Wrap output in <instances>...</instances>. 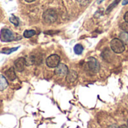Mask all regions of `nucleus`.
Wrapping results in <instances>:
<instances>
[{"label": "nucleus", "mask_w": 128, "mask_h": 128, "mask_svg": "<svg viewBox=\"0 0 128 128\" xmlns=\"http://www.w3.org/2000/svg\"><path fill=\"white\" fill-rule=\"evenodd\" d=\"M58 19V14L56 11L53 9L46 10L43 14V20L47 24L54 23Z\"/></svg>", "instance_id": "f257e3e1"}, {"label": "nucleus", "mask_w": 128, "mask_h": 128, "mask_svg": "<svg viewBox=\"0 0 128 128\" xmlns=\"http://www.w3.org/2000/svg\"><path fill=\"white\" fill-rule=\"evenodd\" d=\"M112 50L116 53H122L125 50L124 44L119 38H114L110 42Z\"/></svg>", "instance_id": "f03ea898"}, {"label": "nucleus", "mask_w": 128, "mask_h": 128, "mask_svg": "<svg viewBox=\"0 0 128 128\" xmlns=\"http://www.w3.org/2000/svg\"><path fill=\"white\" fill-rule=\"evenodd\" d=\"M0 40L3 42H10L14 40V33L8 28H2L0 32Z\"/></svg>", "instance_id": "7ed1b4c3"}, {"label": "nucleus", "mask_w": 128, "mask_h": 128, "mask_svg": "<svg viewBox=\"0 0 128 128\" xmlns=\"http://www.w3.org/2000/svg\"><path fill=\"white\" fill-rule=\"evenodd\" d=\"M60 63V56L57 54L50 56L46 60V64L50 68H56Z\"/></svg>", "instance_id": "20e7f679"}, {"label": "nucleus", "mask_w": 128, "mask_h": 128, "mask_svg": "<svg viewBox=\"0 0 128 128\" xmlns=\"http://www.w3.org/2000/svg\"><path fill=\"white\" fill-rule=\"evenodd\" d=\"M87 66L88 70L92 73H98L100 70V63L95 58L90 57L87 62Z\"/></svg>", "instance_id": "39448f33"}, {"label": "nucleus", "mask_w": 128, "mask_h": 128, "mask_svg": "<svg viewBox=\"0 0 128 128\" xmlns=\"http://www.w3.org/2000/svg\"><path fill=\"white\" fill-rule=\"evenodd\" d=\"M68 72V68L66 64L59 63L55 69V74L58 76H64Z\"/></svg>", "instance_id": "423d86ee"}, {"label": "nucleus", "mask_w": 128, "mask_h": 128, "mask_svg": "<svg viewBox=\"0 0 128 128\" xmlns=\"http://www.w3.org/2000/svg\"><path fill=\"white\" fill-rule=\"evenodd\" d=\"M26 59L23 57L18 58L14 61V68L18 72H22L24 70L26 67Z\"/></svg>", "instance_id": "0eeeda50"}, {"label": "nucleus", "mask_w": 128, "mask_h": 128, "mask_svg": "<svg viewBox=\"0 0 128 128\" xmlns=\"http://www.w3.org/2000/svg\"><path fill=\"white\" fill-rule=\"evenodd\" d=\"M77 77H78L77 73L74 70H68V72L66 75V80L68 82L71 83V82H75L77 80Z\"/></svg>", "instance_id": "6e6552de"}, {"label": "nucleus", "mask_w": 128, "mask_h": 128, "mask_svg": "<svg viewBox=\"0 0 128 128\" xmlns=\"http://www.w3.org/2000/svg\"><path fill=\"white\" fill-rule=\"evenodd\" d=\"M4 75H5V78L7 80H10V81H14L16 78V76L14 68H10L9 69L5 70Z\"/></svg>", "instance_id": "1a4fd4ad"}, {"label": "nucleus", "mask_w": 128, "mask_h": 128, "mask_svg": "<svg viewBox=\"0 0 128 128\" xmlns=\"http://www.w3.org/2000/svg\"><path fill=\"white\" fill-rule=\"evenodd\" d=\"M8 86V83L7 79L3 75H0V92L6 89Z\"/></svg>", "instance_id": "9d476101"}, {"label": "nucleus", "mask_w": 128, "mask_h": 128, "mask_svg": "<svg viewBox=\"0 0 128 128\" xmlns=\"http://www.w3.org/2000/svg\"><path fill=\"white\" fill-rule=\"evenodd\" d=\"M119 39L124 44H128V33L127 32H122L119 34Z\"/></svg>", "instance_id": "9b49d317"}, {"label": "nucleus", "mask_w": 128, "mask_h": 128, "mask_svg": "<svg viewBox=\"0 0 128 128\" xmlns=\"http://www.w3.org/2000/svg\"><path fill=\"white\" fill-rule=\"evenodd\" d=\"M74 51L76 55H80L83 52V46L81 44H78L75 45V46L74 48Z\"/></svg>", "instance_id": "f8f14e48"}, {"label": "nucleus", "mask_w": 128, "mask_h": 128, "mask_svg": "<svg viewBox=\"0 0 128 128\" xmlns=\"http://www.w3.org/2000/svg\"><path fill=\"white\" fill-rule=\"evenodd\" d=\"M35 31L34 30H26L23 32V37L26 38H32V36H34L35 34Z\"/></svg>", "instance_id": "ddd939ff"}, {"label": "nucleus", "mask_w": 128, "mask_h": 128, "mask_svg": "<svg viewBox=\"0 0 128 128\" xmlns=\"http://www.w3.org/2000/svg\"><path fill=\"white\" fill-rule=\"evenodd\" d=\"M121 0H115L108 8H107V9H106V14H109L118 3H119V2H120Z\"/></svg>", "instance_id": "4468645a"}, {"label": "nucleus", "mask_w": 128, "mask_h": 128, "mask_svg": "<svg viewBox=\"0 0 128 128\" xmlns=\"http://www.w3.org/2000/svg\"><path fill=\"white\" fill-rule=\"evenodd\" d=\"M9 20H10V22L12 24H14L15 26H19V19H18L16 16L11 15V16L9 18Z\"/></svg>", "instance_id": "2eb2a0df"}, {"label": "nucleus", "mask_w": 128, "mask_h": 128, "mask_svg": "<svg viewBox=\"0 0 128 128\" xmlns=\"http://www.w3.org/2000/svg\"><path fill=\"white\" fill-rule=\"evenodd\" d=\"M120 28H121V29H122L124 32L128 33V22H124L121 23V24H120Z\"/></svg>", "instance_id": "dca6fc26"}, {"label": "nucleus", "mask_w": 128, "mask_h": 128, "mask_svg": "<svg viewBox=\"0 0 128 128\" xmlns=\"http://www.w3.org/2000/svg\"><path fill=\"white\" fill-rule=\"evenodd\" d=\"M18 48H19V47H14V48L8 49V50H6V49H3V50L2 51V53H4V54H10V53H11V52H13L16 51Z\"/></svg>", "instance_id": "f3484780"}, {"label": "nucleus", "mask_w": 128, "mask_h": 128, "mask_svg": "<svg viewBox=\"0 0 128 128\" xmlns=\"http://www.w3.org/2000/svg\"><path fill=\"white\" fill-rule=\"evenodd\" d=\"M124 20H125V22H128V11L125 13V14H124Z\"/></svg>", "instance_id": "a211bd4d"}, {"label": "nucleus", "mask_w": 128, "mask_h": 128, "mask_svg": "<svg viewBox=\"0 0 128 128\" xmlns=\"http://www.w3.org/2000/svg\"><path fill=\"white\" fill-rule=\"evenodd\" d=\"M128 4V0H123V2H122V4L123 5H126V4Z\"/></svg>", "instance_id": "6ab92c4d"}, {"label": "nucleus", "mask_w": 128, "mask_h": 128, "mask_svg": "<svg viewBox=\"0 0 128 128\" xmlns=\"http://www.w3.org/2000/svg\"><path fill=\"white\" fill-rule=\"evenodd\" d=\"M108 128H118L116 124H112V125H110V126Z\"/></svg>", "instance_id": "aec40b11"}, {"label": "nucleus", "mask_w": 128, "mask_h": 128, "mask_svg": "<svg viewBox=\"0 0 128 128\" xmlns=\"http://www.w3.org/2000/svg\"><path fill=\"white\" fill-rule=\"evenodd\" d=\"M119 128H128V125H125V124H124V125H122V126H120Z\"/></svg>", "instance_id": "412c9836"}, {"label": "nucleus", "mask_w": 128, "mask_h": 128, "mask_svg": "<svg viewBox=\"0 0 128 128\" xmlns=\"http://www.w3.org/2000/svg\"><path fill=\"white\" fill-rule=\"evenodd\" d=\"M26 2H28V3H30V2H34V1H36V0H25Z\"/></svg>", "instance_id": "4be33fe9"}, {"label": "nucleus", "mask_w": 128, "mask_h": 128, "mask_svg": "<svg viewBox=\"0 0 128 128\" xmlns=\"http://www.w3.org/2000/svg\"><path fill=\"white\" fill-rule=\"evenodd\" d=\"M103 1H104V0H97V3H98V4H100V3H101Z\"/></svg>", "instance_id": "5701e85b"}, {"label": "nucleus", "mask_w": 128, "mask_h": 128, "mask_svg": "<svg viewBox=\"0 0 128 128\" xmlns=\"http://www.w3.org/2000/svg\"></svg>", "instance_id": "b1692460"}]
</instances>
